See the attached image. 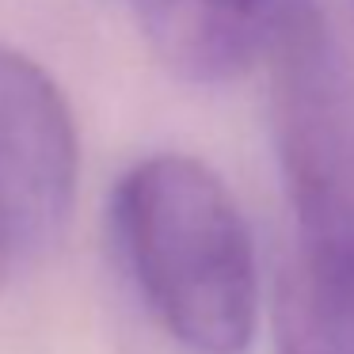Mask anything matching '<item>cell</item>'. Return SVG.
Listing matches in <instances>:
<instances>
[{
	"mask_svg": "<svg viewBox=\"0 0 354 354\" xmlns=\"http://www.w3.org/2000/svg\"><path fill=\"white\" fill-rule=\"evenodd\" d=\"M115 244L145 308L191 354H248L259 270L236 198L183 153L138 160L111 198Z\"/></svg>",
	"mask_w": 354,
	"mask_h": 354,
	"instance_id": "6da1fadb",
	"label": "cell"
},
{
	"mask_svg": "<svg viewBox=\"0 0 354 354\" xmlns=\"http://www.w3.org/2000/svg\"><path fill=\"white\" fill-rule=\"evenodd\" d=\"M267 57L293 244L354 267V100L316 0H286Z\"/></svg>",
	"mask_w": 354,
	"mask_h": 354,
	"instance_id": "7a4b0ae2",
	"label": "cell"
},
{
	"mask_svg": "<svg viewBox=\"0 0 354 354\" xmlns=\"http://www.w3.org/2000/svg\"><path fill=\"white\" fill-rule=\"evenodd\" d=\"M80 141L57 80L0 46V286L35 267L73 217Z\"/></svg>",
	"mask_w": 354,
	"mask_h": 354,
	"instance_id": "3957f363",
	"label": "cell"
},
{
	"mask_svg": "<svg viewBox=\"0 0 354 354\" xmlns=\"http://www.w3.org/2000/svg\"><path fill=\"white\" fill-rule=\"evenodd\" d=\"M286 0H133L153 54L191 84H229L274 39Z\"/></svg>",
	"mask_w": 354,
	"mask_h": 354,
	"instance_id": "277c9868",
	"label": "cell"
},
{
	"mask_svg": "<svg viewBox=\"0 0 354 354\" xmlns=\"http://www.w3.org/2000/svg\"><path fill=\"white\" fill-rule=\"evenodd\" d=\"M278 354H354V267L293 244L274 282Z\"/></svg>",
	"mask_w": 354,
	"mask_h": 354,
	"instance_id": "5b68a950",
	"label": "cell"
}]
</instances>
